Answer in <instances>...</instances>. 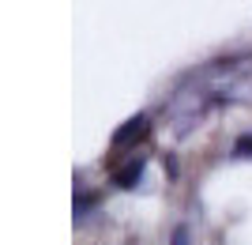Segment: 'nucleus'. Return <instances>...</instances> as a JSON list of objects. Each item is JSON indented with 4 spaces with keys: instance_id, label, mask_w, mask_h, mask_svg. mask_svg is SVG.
<instances>
[{
    "instance_id": "nucleus-2",
    "label": "nucleus",
    "mask_w": 252,
    "mask_h": 245,
    "mask_svg": "<svg viewBox=\"0 0 252 245\" xmlns=\"http://www.w3.org/2000/svg\"><path fill=\"white\" fill-rule=\"evenodd\" d=\"M143 132H147V117H143V113H136V117L125 121V128H117V132H113V147H125V143L139 140Z\"/></svg>"
},
{
    "instance_id": "nucleus-5",
    "label": "nucleus",
    "mask_w": 252,
    "mask_h": 245,
    "mask_svg": "<svg viewBox=\"0 0 252 245\" xmlns=\"http://www.w3.org/2000/svg\"><path fill=\"white\" fill-rule=\"evenodd\" d=\"M169 245H189V226H177V230H173V242Z\"/></svg>"
},
{
    "instance_id": "nucleus-4",
    "label": "nucleus",
    "mask_w": 252,
    "mask_h": 245,
    "mask_svg": "<svg viewBox=\"0 0 252 245\" xmlns=\"http://www.w3.org/2000/svg\"><path fill=\"white\" fill-rule=\"evenodd\" d=\"M94 204H98V196H91V192H79V196H75V219H83V215L91 211Z\"/></svg>"
},
{
    "instance_id": "nucleus-1",
    "label": "nucleus",
    "mask_w": 252,
    "mask_h": 245,
    "mask_svg": "<svg viewBox=\"0 0 252 245\" xmlns=\"http://www.w3.org/2000/svg\"><path fill=\"white\" fill-rule=\"evenodd\" d=\"M143 170H147V159H143V155H136L132 162H125V166L113 174V185H117V189H136L139 177H143Z\"/></svg>"
},
{
    "instance_id": "nucleus-3",
    "label": "nucleus",
    "mask_w": 252,
    "mask_h": 245,
    "mask_svg": "<svg viewBox=\"0 0 252 245\" xmlns=\"http://www.w3.org/2000/svg\"><path fill=\"white\" fill-rule=\"evenodd\" d=\"M233 159H252V132H245V136L233 140V151H230Z\"/></svg>"
}]
</instances>
